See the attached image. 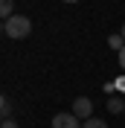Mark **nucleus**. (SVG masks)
Listing matches in <instances>:
<instances>
[{"label": "nucleus", "instance_id": "nucleus-2", "mask_svg": "<svg viewBox=\"0 0 125 128\" xmlns=\"http://www.w3.org/2000/svg\"><path fill=\"white\" fill-rule=\"evenodd\" d=\"M73 114H76L78 120H90V114H93V102H90L87 96H78L76 102H73Z\"/></svg>", "mask_w": 125, "mask_h": 128}, {"label": "nucleus", "instance_id": "nucleus-12", "mask_svg": "<svg viewBox=\"0 0 125 128\" xmlns=\"http://www.w3.org/2000/svg\"><path fill=\"white\" fill-rule=\"evenodd\" d=\"M119 32H122V38H125V24H122V29H119Z\"/></svg>", "mask_w": 125, "mask_h": 128}, {"label": "nucleus", "instance_id": "nucleus-1", "mask_svg": "<svg viewBox=\"0 0 125 128\" xmlns=\"http://www.w3.org/2000/svg\"><path fill=\"white\" fill-rule=\"evenodd\" d=\"M3 32L9 38H15V41H24V38H29V32H32V20L26 15H12L9 20H3Z\"/></svg>", "mask_w": 125, "mask_h": 128}, {"label": "nucleus", "instance_id": "nucleus-13", "mask_svg": "<svg viewBox=\"0 0 125 128\" xmlns=\"http://www.w3.org/2000/svg\"><path fill=\"white\" fill-rule=\"evenodd\" d=\"M64 3H78V0H64Z\"/></svg>", "mask_w": 125, "mask_h": 128}, {"label": "nucleus", "instance_id": "nucleus-5", "mask_svg": "<svg viewBox=\"0 0 125 128\" xmlns=\"http://www.w3.org/2000/svg\"><path fill=\"white\" fill-rule=\"evenodd\" d=\"M108 47H110V50H116V52H119V50L125 47V38H122V32H116V35H110V38H108Z\"/></svg>", "mask_w": 125, "mask_h": 128}, {"label": "nucleus", "instance_id": "nucleus-7", "mask_svg": "<svg viewBox=\"0 0 125 128\" xmlns=\"http://www.w3.org/2000/svg\"><path fill=\"white\" fill-rule=\"evenodd\" d=\"M82 128H108V125H105L102 120H96V116H90V120H84V122H82Z\"/></svg>", "mask_w": 125, "mask_h": 128}, {"label": "nucleus", "instance_id": "nucleus-10", "mask_svg": "<svg viewBox=\"0 0 125 128\" xmlns=\"http://www.w3.org/2000/svg\"><path fill=\"white\" fill-rule=\"evenodd\" d=\"M119 67H122V70H125V47L119 50Z\"/></svg>", "mask_w": 125, "mask_h": 128}, {"label": "nucleus", "instance_id": "nucleus-6", "mask_svg": "<svg viewBox=\"0 0 125 128\" xmlns=\"http://www.w3.org/2000/svg\"><path fill=\"white\" fill-rule=\"evenodd\" d=\"M12 0H0V15H3V20H9V18H12Z\"/></svg>", "mask_w": 125, "mask_h": 128}, {"label": "nucleus", "instance_id": "nucleus-3", "mask_svg": "<svg viewBox=\"0 0 125 128\" xmlns=\"http://www.w3.org/2000/svg\"><path fill=\"white\" fill-rule=\"evenodd\" d=\"M52 128H82L76 114H55L52 116Z\"/></svg>", "mask_w": 125, "mask_h": 128}, {"label": "nucleus", "instance_id": "nucleus-8", "mask_svg": "<svg viewBox=\"0 0 125 128\" xmlns=\"http://www.w3.org/2000/svg\"><path fill=\"white\" fill-rule=\"evenodd\" d=\"M0 102H3V105H0V111H3V120H9V114H12V105H9V99H6V96H3Z\"/></svg>", "mask_w": 125, "mask_h": 128}, {"label": "nucleus", "instance_id": "nucleus-11", "mask_svg": "<svg viewBox=\"0 0 125 128\" xmlns=\"http://www.w3.org/2000/svg\"><path fill=\"white\" fill-rule=\"evenodd\" d=\"M116 88H119V90H125V76H122V79H116Z\"/></svg>", "mask_w": 125, "mask_h": 128}, {"label": "nucleus", "instance_id": "nucleus-9", "mask_svg": "<svg viewBox=\"0 0 125 128\" xmlns=\"http://www.w3.org/2000/svg\"><path fill=\"white\" fill-rule=\"evenodd\" d=\"M0 128H18V122H15V120H3V125H0Z\"/></svg>", "mask_w": 125, "mask_h": 128}, {"label": "nucleus", "instance_id": "nucleus-4", "mask_svg": "<svg viewBox=\"0 0 125 128\" xmlns=\"http://www.w3.org/2000/svg\"><path fill=\"white\" fill-rule=\"evenodd\" d=\"M108 111H110V114H122V111H125V102H122V96H110V102H108Z\"/></svg>", "mask_w": 125, "mask_h": 128}]
</instances>
